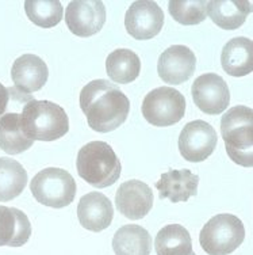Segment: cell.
<instances>
[{
	"label": "cell",
	"instance_id": "obj_1",
	"mask_svg": "<svg viewBox=\"0 0 253 255\" xmlns=\"http://www.w3.org/2000/svg\"><path fill=\"white\" fill-rule=\"evenodd\" d=\"M80 109L91 129L99 133L115 130L125 124L130 113V102L115 84L97 79L85 84L80 93Z\"/></svg>",
	"mask_w": 253,
	"mask_h": 255
},
{
	"label": "cell",
	"instance_id": "obj_2",
	"mask_svg": "<svg viewBox=\"0 0 253 255\" xmlns=\"http://www.w3.org/2000/svg\"><path fill=\"white\" fill-rule=\"evenodd\" d=\"M20 128L34 141H54L68 133L69 118L57 103L33 98L26 102L22 110Z\"/></svg>",
	"mask_w": 253,
	"mask_h": 255
},
{
	"label": "cell",
	"instance_id": "obj_3",
	"mask_svg": "<svg viewBox=\"0 0 253 255\" xmlns=\"http://www.w3.org/2000/svg\"><path fill=\"white\" fill-rule=\"evenodd\" d=\"M79 177L96 189H104L119 179V157L106 141H91L80 148L76 157Z\"/></svg>",
	"mask_w": 253,
	"mask_h": 255
},
{
	"label": "cell",
	"instance_id": "obj_4",
	"mask_svg": "<svg viewBox=\"0 0 253 255\" xmlns=\"http://www.w3.org/2000/svg\"><path fill=\"white\" fill-rule=\"evenodd\" d=\"M221 134L226 152L234 163L253 166V110L248 106H234L221 120Z\"/></svg>",
	"mask_w": 253,
	"mask_h": 255
},
{
	"label": "cell",
	"instance_id": "obj_5",
	"mask_svg": "<svg viewBox=\"0 0 253 255\" xmlns=\"http://www.w3.org/2000/svg\"><path fill=\"white\" fill-rule=\"evenodd\" d=\"M245 227L239 217L221 213L211 217L199 235V243L207 255H229L243 245Z\"/></svg>",
	"mask_w": 253,
	"mask_h": 255
},
{
	"label": "cell",
	"instance_id": "obj_6",
	"mask_svg": "<svg viewBox=\"0 0 253 255\" xmlns=\"http://www.w3.org/2000/svg\"><path fill=\"white\" fill-rule=\"evenodd\" d=\"M30 190L39 204L54 209L71 205L78 191L72 175L57 167H48L39 171L31 179Z\"/></svg>",
	"mask_w": 253,
	"mask_h": 255
},
{
	"label": "cell",
	"instance_id": "obj_7",
	"mask_svg": "<svg viewBox=\"0 0 253 255\" xmlns=\"http://www.w3.org/2000/svg\"><path fill=\"white\" fill-rule=\"evenodd\" d=\"M184 95L172 87H159L146 94L142 102V116L155 127H170L184 117Z\"/></svg>",
	"mask_w": 253,
	"mask_h": 255
},
{
	"label": "cell",
	"instance_id": "obj_8",
	"mask_svg": "<svg viewBox=\"0 0 253 255\" xmlns=\"http://www.w3.org/2000/svg\"><path fill=\"white\" fill-rule=\"evenodd\" d=\"M218 142L215 129L209 123L196 120L183 128L179 136V151L185 160L199 163L214 152Z\"/></svg>",
	"mask_w": 253,
	"mask_h": 255
},
{
	"label": "cell",
	"instance_id": "obj_9",
	"mask_svg": "<svg viewBox=\"0 0 253 255\" xmlns=\"http://www.w3.org/2000/svg\"><path fill=\"white\" fill-rule=\"evenodd\" d=\"M65 22L75 35L91 37L102 30L106 7L100 0H73L65 11Z\"/></svg>",
	"mask_w": 253,
	"mask_h": 255
},
{
	"label": "cell",
	"instance_id": "obj_10",
	"mask_svg": "<svg viewBox=\"0 0 253 255\" xmlns=\"http://www.w3.org/2000/svg\"><path fill=\"white\" fill-rule=\"evenodd\" d=\"M195 105L203 113L215 116L224 113L230 102L228 83L217 74L200 75L191 87Z\"/></svg>",
	"mask_w": 253,
	"mask_h": 255
},
{
	"label": "cell",
	"instance_id": "obj_11",
	"mask_svg": "<svg viewBox=\"0 0 253 255\" xmlns=\"http://www.w3.org/2000/svg\"><path fill=\"white\" fill-rule=\"evenodd\" d=\"M164 25V12L156 1H134L125 15V27L136 39L155 38Z\"/></svg>",
	"mask_w": 253,
	"mask_h": 255
},
{
	"label": "cell",
	"instance_id": "obj_12",
	"mask_svg": "<svg viewBox=\"0 0 253 255\" xmlns=\"http://www.w3.org/2000/svg\"><path fill=\"white\" fill-rule=\"evenodd\" d=\"M196 67L195 53L184 45H173L159 57L157 72L163 82L173 86L184 83L194 75Z\"/></svg>",
	"mask_w": 253,
	"mask_h": 255
},
{
	"label": "cell",
	"instance_id": "obj_13",
	"mask_svg": "<svg viewBox=\"0 0 253 255\" xmlns=\"http://www.w3.org/2000/svg\"><path fill=\"white\" fill-rule=\"evenodd\" d=\"M115 205L122 216L129 220H141L153 206V191L138 179L123 182L115 194Z\"/></svg>",
	"mask_w": 253,
	"mask_h": 255
},
{
	"label": "cell",
	"instance_id": "obj_14",
	"mask_svg": "<svg viewBox=\"0 0 253 255\" xmlns=\"http://www.w3.org/2000/svg\"><path fill=\"white\" fill-rule=\"evenodd\" d=\"M78 219L83 228L100 232L111 226L114 208L111 201L103 193L91 191L80 198L78 205Z\"/></svg>",
	"mask_w": 253,
	"mask_h": 255
},
{
	"label": "cell",
	"instance_id": "obj_15",
	"mask_svg": "<svg viewBox=\"0 0 253 255\" xmlns=\"http://www.w3.org/2000/svg\"><path fill=\"white\" fill-rule=\"evenodd\" d=\"M11 78L15 84V89L29 95L39 91L46 84L49 78L48 65L35 54H23L12 64Z\"/></svg>",
	"mask_w": 253,
	"mask_h": 255
},
{
	"label": "cell",
	"instance_id": "obj_16",
	"mask_svg": "<svg viewBox=\"0 0 253 255\" xmlns=\"http://www.w3.org/2000/svg\"><path fill=\"white\" fill-rule=\"evenodd\" d=\"M199 177L190 170H169L164 172L156 182L160 198H168L172 202H187L198 194Z\"/></svg>",
	"mask_w": 253,
	"mask_h": 255
},
{
	"label": "cell",
	"instance_id": "obj_17",
	"mask_svg": "<svg viewBox=\"0 0 253 255\" xmlns=\"http://www.w3.org/2000/svg\"><path fill=\"white\" fill-rule=\"evenodd\" d=\"M221 64L226 74L241 78L252 74L253 42L247 37H236L225 45L221 53Z\"/></svg>",
	"mask_w": 253,
	"mask_h": 255
},
{
	"label": "cell",
	"instance_id": "obj_18",
	"mask_svg": "<svg viewBox=\"0 0 253 255\" xmlns=\"http://www.w3.org/2000/svg\"><path fill=\"white\" fill-rule=\"evenodd\" d=\"M31 236L29 217L16 208L0 205V246L22 247Z\"/></svg>",
	"mask_w": 253,
	"mask_h": 255
},
{
	"label": "cell",
	"instance_id": "obj_19",
	"mask_svg": "<svg viewBox=\"0 0 253 255\" xmlns=\"http://www.w3.org/2000/svg\"><path fill=\"white\" fill-rule=\"evenodd\" d=\"M252 12V3L245 0H211L207 1V15L224 30H236L244 25Z\"/></svg>",
	"mask_w": 253,
	"mask_h": 255
},
{
	"label": "cell",
	"instance_id": "obj_20",
	"mask_svg": "<svg viewBox=\"0 0 253 255\" xmlns=\"http://www.w3.org/2000/svg\"><path fill=\"white\" fill-rule=\"evenodd\" d=\"M112 250L115 255H151L152 236L144 227L127 224L115 232Z\"/></svg>",
	"mask_w": 253,
	"mask_h": 255
},
{
	"label": "cell",
	"instance_id": "obj_21",
	"mask_svg": "<svg viewBox=\"0 0 253 255\" xmlns=\"http://www.w3.org/2000/svg\"><path fill=\"white\" fill-rule=\"evenodd\" d=\"M106 72L115 83H132L140 76L141 60L133 50L115 49L106 59Z\"/></svg>",
	"mask_w": 253,
	"mask_h": 255
},
{
	"label": "cell",
	"instance_id": "obj_22",
	"mask_svg": "<svg viewBox=\"0 0 253 255\" xmlns=\"http://www.w3.org/2000/svg\"><path fill=\"white\" fill-rule=\"evenodd\" d=\"M34 140L29 138L20 128V114L4 113L0 117V148L8 155H18L33 147Z\"/></svg>",
	"mask_w": 253,
	"mask_h": 255
},
{
	"label": "cell",
	"instance_id": "obj_23",
	"mask_svg": "<svg viewBox=\"0 0 253 255\" xmlns=\"http://www.w3.org/2000/svg\"><path fill=\"white\" fill-rule=\"evenodd\" d=\"M157 255H191L192 241L188 231L180 224H169L161 228L155 239Z\"/></svg>",
	"mask_w": 253,
	"mask_h": 255
},
{
	"label": "cell",
	"instance_id": "obj_24",
	"mask_svg": "<svg viewBox=\"0 0 253 255\" xmlns=\"http://www.w3.org/2000/svg\"><path fill=\"white\" fill-rule=\"evenodd\" d=\"M27 185V172L19 162L0 157V201H11L22 194Z\"/></svg>",
	"mask_w": 253,
	"mask_h": 255
},
{
	"label": "cell",
	"instance_id": "obj_25",
	"mask_svg": "<svg viewBox=\"0 0 253 255\" xmlns=\"http://www.w3.org/2000/svg\"><path fill=\"white\" fill-rule=\"evenodd\" d=\"M26 15L34 25L50 29L63 20L64 7L59 0H26Z\"/></svg>",
	"mask_w": 253,
	"mask_h": 255
},
{
	"label": "cell",
	"instance_id": "obj_26",
	"mask_svg": "<svg viewBox=\"0 0 253 255\" xmlns=\"http://www.w3.org/2000/svg\"><path fill=\"white\" fill-rule=\"evenodd\" d=\"M170 16L184 26L199 25L207 18V1L205 0H170L168 3Z\"/></svg>",
	"mask_w": 253,
	"mask_h": 255
},
{
	"label": "cell",
	"instance_id": "obj_27",
	"mask_svg": "<svg viewBox=\"0 0 253 255\" xmlns=\"http://www.w3.org/2000/svg\"><path fill=\"white\" fill-rule=\"evenodd\" d=\"M8 101H10V91L0 83V117L4 114L5 109L8 106Z\"/></svg>",
	"mask_w": 253,
	"mask_h": 255
},
{
	"label": "cell",
	"instance_id": "obj_28",
	"mask_svg": "<svg viewBox=\"0 0 253 255\" xmlns=\"http://www.w3.org/2000/svg\"><path fill=\"white\" fill-rule=\"evenodd\" d=\"M191 255H196V254H195V253H192V254H191Z\"/></svg>",
	"mask_w": 253,
	"mask_h": 255
}]
</instances>
